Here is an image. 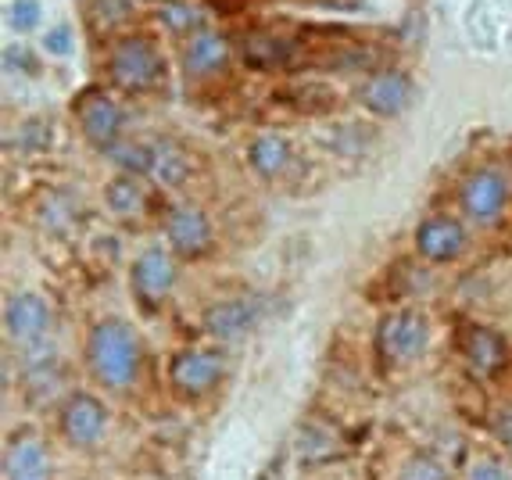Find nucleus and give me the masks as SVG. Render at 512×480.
Segmentation results:
<instances>
[{
	"label": "nucleus",
	"mask_w": 512,
	"mask_h": 480,
	"mask_svg": "<svg viewBox=\"0 0 512 480\" xmlns=\"http://www.w3.org/2000/svg\"><path fill=\"white\" fill-rule=\"evenodd\" d=\"M72 112H76L86 140H90L94 147L111 151V147L119 144L126 115H122L119 101H115L108 90H101V86H86L83 94L76 97V104H72Z\"/></svg>",
	"instance_id": "20e7f679"
},
{
	"label": "nucleus",
	"mask_w": 512,
	"mask_h": 480,
	"mask_svg": "<svg viewBox=\"0 0 512 480\" xmlns=\"http://www.w3.org/2000/svg\"><path fill=\"white\" fill-rule=\"evenodd\" d=\"M402 480H452L434 455H412L402 470Z\"/></svg>",
	"instance_id": "5701e85b"
},
{
	"label": "nucleus",
	"mask_w": 512,
	"mask_h": 480,
	"mask_svg": "<svg viewBox=\"0 0 512 480\" xmlns=\"http://www.w3.org/2000/svg\"><path fill=\"white\" fill-rule=\"evenodd\" d=\"M248 162L258 176L273 180V176H280V172L287 169V162H291V144L283 137H276V133H265V137H258L255 144L248 147Z\"/></svg>",
	"instance_id": "a211bd4d"
},
{
	"label": "nucleus",
	"mask_w": 512,
	"mask_h": 480,
	"mask_svg": "<svg viewBox=\"0 0 512 480\" xmlns=\"http://www.w3.org/2000/svg\"><path fill=\"white\" fill-rule=\"evenodd\" d=\"M187 172H190V162L180 147L172 144V140H154V176H158V180L176 187V183L187 180Z\"/></svg>",
	"instance_id": "aec40b11"
},
{
	"label": "nucleus",
	"mask_w": 512,
	"mask_h": 480,
	"mask_svg": "<svg viewBox=\"0 0 512 480\" xmlns=\"http://www.w3.org/2000/svg\"><path fill=\"white\" fill-rule=\"evenodd\" d=\"M495 430H498V438H502L505 445L512 448V412H498V420H495Z\"/></svg>",
	"instance_id": "c756f323"
},
{
	"label": "nucleus",
	"mask_w": 512,
	"mask_h": 480,
	"mask_svg": "<svg viewBox=\"0 0 512 480\" xmlns=\"http://www.w3.org/2000/svg\"><path fill=\"white\" fill-rule=\"evenodd\" d=\"M129 176H147L154 172V144H137V140H119V144L108 151Z\"/></svg>",
	"instance_id": "412c9836"
},
{
	"label": "nucleus",
	"mask_w": 512,
	"mask_h": 480,
	"mask_svg": "<svg viewBox=\"0 0 512 480\" xmlns=\"http://www.w3.org/2000/svg\"><path fill=\"white\" fill-rule=\"evenodd\" d=\"M459 348H462L466 366H470V373L480 380L495 377L498 369L505 366V359H509V344H505V337L498 334V330H491V326L470 323L462 330Z\"/></svg>",
	"instance_id": "1a4fd4ad"
},
{
	"label": "nucleus",
	"mask_w": 512,
	"mask_h": 480,
	"mask_svg": "<svg viewBox=\"0 0 512 480\" xmlns=\"http://www.w3.org/2000/svg\"><path fill=\"white\" fill-rule=\"evenodd\" d=\"M47 51L51 54H72V29L54 26L51 33H47Z\"/></svg>",
	"instance_id": "c85d7f7f"
},
{
	"label": "nucleus",
	"mask_w": 512,
	"mask_h": 480,
	"mask_svg": "<svg viewBox=\"0 0 512 480\" xmlns=\"http://www.w3.org/2000/svg\"><path fill=\"white\" fill-rule=\"evenodd\" d=\"M104 427H108V412L94 395L79 391V395H72L69 402L61 405V430H65V438L72 445H94L104 434Z\"/></svg>",
	"instance_id": "ddd939ff"
},
{
	"label": "nucleus",
	"mask_w": 512,
	"mask_h": 480,
	"mask_svg": "<svg viewBox=\"0 0 512 480\" xmlns=\"http://www.w3.org/2000/svg\"><path fill=\"white\" fill-rule=\"evenodd\" d=\"M240 58H244V65L262 72L287 69L294 61V40L265 33V29H251V33L240 36Z\"/></svg>",
	"instance_id": "dca6fc26"
},
{
	"label": "nucleus",
	"mask_w": 512,
	"mask_h": 480,
	"mask_svg": "<svg viewBox=\"0 0 512 480\" xmlns=\"http://www.w3.org/2000/svg\"><path fill=\"white\" fill-rule=\"evenodd\" d=\"M172 283H176V262L162 248L144 251L133 262V291H137V298L144 301L147 309H154L172 291Z\"/></svg>",
	"instance_id": "f8f14e48"
},
{
	"label": "nucleus",
	"mask_w": 512,
	"mask_h": 480,
	"mask_svg": "<svg viewBox=\"0 0 512 480\" xmlns=\"http://www.w3.org/2000/svg\"><path fill=\"white\" fill-rule=\"evenodd\" d=\"M104 198H108V208L115 215H122V219H137V215H144V205H147V194L144 187H140L137 176H119V180H111L108 190H104Z\"/></svg>",
	"instance_id": "6ab92c4d"
},
{
	"label": "nucleus",
	"mask_w": 512,
	"mask_h": 480,
	"mask_svg": "<svg viewBox=\"0 0 512 480\" xmlns=\"http://www.w3.org/2000/svg\"><path fill=\"white\" fill-rule=\"evenodd\" d=\"M4 470H8V480H51L47 452L33 434L11 438L8 452H4Z\"/></svg>",
	"instance_id": "f3484780"
},
{
	"label": "nucleus",
	"mask_w": 512,
	"mask_h": 480,
	"mask_svg": "<svg viewBox=\"0 0 512 480\" xmlns=\"http://www.w3.org/2000/svg\"><path fill=\"white\" fill-rule=\"evenodd\" d=\"M416 248L427 262H455L466 251V230L448 215H434L427 223H419Z\"/></svg>",
	"instance_id": "2eb2a0df"
},
{
	"label": "nucleus",
	"mask_w": 512,
	"mask_h": 480,
	"mask_svg": "<svg viewBox=\"0 0 512 480\" xmlns=\"http://www.w3.org/2000/svg\"><path fill=\"white\" fill-rule=\"evenodd\" d=\"M108 76L119 90L147 94V90L162 83L165 61L147 36H122L108 54Z\"/></svg>",
	"instance_id": "f03ea898"
},
{
	"label": "nucleus",
	"mask_w": 512,
	"mask_h": 480,
	"mask_svg": "<svg viewBox=\"0 0 512 480\" xmlns=\"http://www.w3.org/2000/svg\"><path fill=\"white\" fill-rule=\"evenodd\" d=\"M4 323H8V334L18 344H40L51 330V309L40 294H15L8 301V312H4Z\"/></svg>",
	"instance_id": "4468645a"
},
{
	"label": "nucleus",
	"mask_w": 512,
	"mask_h": 480,
	"mask_svg": "<svg viewBox=\"0 0 512 480\" xmlns=\"http://www.w3.org/2000/svg\"><path fill=\"white\" fill-rule=\"evenodd\" d=\"M94 11L101 22H122V18L129 15V0H94Z\"/></svg>",
	"instance_id": "cd10ccee"
},
{
	"label": "nucleus",
	"mask_w": 512,
	"mask_h": 480,
	"mask_svg": "<svg viewBox=\"0 0 512 480\" xmlns=\"http://www.w3.org/2000/svg\"><path fill=\"white\" fill-rule=\"evenodd\" d=\"M47 144H51V126L43 119H26L18 126L15 137H11V147L26 151V155H36V151H43Z\"/></svg>",
	"instance_id": "4be33fe9"
},
{
	"label": "nucleus",
	"mask_w": 512,
	"mask_h": 480,
	"mask_svg": "<svg viewBox=\"0 0 512 480\" xmlns=\"http://www.w3.org/2000/svg\"><path fill=\"white\" fill-rule=\"evenodd\" d=\"M430 344V319L419 309H398L376 326V352L387 366H405L423 355Z\"/></svg>",
	"instance_id": "7ed1b4c3"
},
{
	"label": "nucleus",
	"mask_w": 512,
	"mask_h": 480,
	"mask_svg": "<svg viewBox=\"0 0 512 480\" xmlns=\"http://www.w3.org/2000/svg\"><path fill=\"white\" fill-rule=\"evenodd\" d=\"M509 205V183L498 169H477L462 183V208L477 223H495Z\"/></svg>",
	"instance_id": "423d86ee"
},
{
	"label": "nucleus",
	"mask_w": 512,
	"mask_h": 480,
	"mask_svg": "<svg viewBox=\"0 0 512 480\" xmlns=\"http://www.w3.org/2000/svg\"><path fill=\"white\" fill-rule=\"evenodd\" d=\"M8 18L18 33H29V29H36V22H40V0H11Z\"/></svg>",
	"instance_id": "393cba45"
},
{
	"label": "nucleus",
	"mask_w": 512,
	"mask_h": 480,
	"mask_svg": "<svg viewBox=\"0 0 512 480\" xmlns=\"http://www.w3.org/2000/svg\"><path fill=\"white\" fill-rule=\"evenodd\" d=\"M4 69L8 72H22V76H36L40 72V61L29 51L26 43H8L4 47Z\"/></svg>",
	"instance_id": "b1692460"
},
{
	"label": "nucleus",
	"mask_w": 512,
	"mask_h": 480,
	"mask_svg": "<svg viewBox=\"0 0 512 480\" xmlns=\"http://www.w3.org/2000/svg\"><path fill=\"white\" fill-rule=\"evenodd\" d=\"M162 22L169 29H176V33H194V26H197V15L187 8V4H165L162 8Z\"/></svg>",
	"instance_id": "a878e982"
},
{
	"label": "nucleus",
	"mask_w": 512,
	"mask_h": 480,
	"mask_svg": "<svg viewBox=\"0 0 512 480\" xmlns=\"http://www.w3.org/2000/svg\"><path fill=\"white\" fill-rule=\"evenodd\" d=\"M226 65H230V43H226V36L215 33V29L197 26L187 36V43H183V69H187V76L208 79L226 69Z\"/></svg>",
	"instance_id": "9b49d317"
},
{
	"label": "nucleus",
	"mask_w": 512,
	"mask_h": 480,
	"mask_svg": "<svg viewBox=\"0 0 512 480\" xmlns=\"http://www.w3.org/2000/svg\"><path fill=\"white\" fill-rule=\"evenodd\" d=\"M165 233H169L172 251L183 258H201L212 251V223L197 205L172 208L165 219Z\"/></svg>",
	"instance_id": "0eeeda50"
},
{
	"label": "nucleus",
	"mask_w": 512,
	"mask_h": 480,
	"mask_svg": "<svg viewBox=\"0 0 512 480\" xmlns=\"http://www.w3.org/2000/svg\"><path fill=\"white\" fill-rule=\"evenodd\" d=\"M90 369L108 387H129L140 373V341L126 319H101L90 334Z\"/></svg>",
	"instance_id": "f257e3e1"
},
{
	"label": "nucleus",
	"mask_w": 512,
	"mask_h": 480,
	"mask_svg": "<svg viewBox=\"0 0 512 480\" xmlns=\"http://www.w3.org/2000/svg\"><path fill=\"white\" fill-rule=\"evenodd\" d=\"M222 369H226V362H222L219 352H208V348H183V352L169 362V380L180 395L201 398L222 380Z\"/></svg>",
	"instance_id": "39448f33"
},
{
	"label": "nucleus",
	"mask_w": 512,
	"mask_h": 480,
	"mask_svg": "<svg viewBox=\"0 0 512 480\" xmlns=\"http://www.w3.org/2000/svg\"><path fill=\"white\" fill-rule=\"evenodd\" d=\"M466 480H509V473H505V466L498 459H477L470 466V473H466Z\"/></svg>",
	"instance_id": "bb28decb"
},
{
	"label": "nucleus",
	"mask_w": 512,
	"mask_h": 480,
	"mask_svg": "<svg viewBox=\"0 0 512 480\" xmlns=\"http://www.w3.org/2000/svg\"><path fill=\"white\" fill-rule=\"evenodd\" d=\"M359 101H362V108H369L373 115H384V119L402 115L412 101V79L398 69L373 72V76L362 83Z\"/></svg>",
	"instance_id": "9d476101"
},
{
	"label": "nucleus",
	"mask_w": 512,
	"mask_h": 480,
	"mask_svg": "<svg viewBox=\"0 0 512 480\" xmlns=\"http://www.w3.org/2000/svg\"><path fill=\"white\" fill-rule=\"evenodd\" d=\"M262 319V298H226L215 301L212 309L205 312V330L219 341H240L244 334H251Z\"/></svg>",
	"instance_id": "6e6552de"
}]
</instances>
